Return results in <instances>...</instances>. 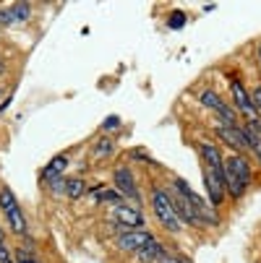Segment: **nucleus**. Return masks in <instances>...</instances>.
<instances>
[{
    "label": "nucleus",
    "instance_id": "f257e3e1",
    "mask_svg": "<svg viewBox=\"0 0 261 263\" xmlns=\"http://www.w3.org/2000/svg\"><path fill=\"white\" fill-rule=\"evenodd\" d=\"M225 180H228V193L233 201H238L246 187L251 182V164L240 157V154H233L230 159H225Z\"/></svg>",
    "mask_w": 261,
    "mask_h": 263
},
{
    "label": "nucleus",
    "instance_id": "f03ea898",
    "mask_svg": "<svg viewBox=\"0 0 261 263\" xmlns=\"http://www.w3.org/2000/svg\"><path fill=\"white\" fill-rule=\"evenodd\" d=\"M152 209H154V216L162 221V227L167 232H178L180 230V219L175 214L172 198L165 191H160V187H154V193H152Z\"/></svg>",
    "mask_w": 261,
    "mask_h": 263
},
{
    "label": "nucleus",
    "instance_id": "7ed1b4c3",
    "mask_svg": "<svg viewBox=\"0 0 261 263\" xmlns=\"http://www.w3.org/2000/svg\"><path fill=\"white\" fill-rule=\"evenodd\" d=\"M175 187H178V193L183 196V198H188L191 203H194V209H196V214H199V219L204 221V224H217V214H214V206L212 203H206L194 187L185 182V180H175Z\"/></svg>",
    "mask_w": 261,
    "mask_h": 263
},
{
    "label": "nucleus",
    "instance_id": "20e7f679",
    "mask_svg": "<svg viewBox=\"0 0 261 263\" xmlns=\"http://www.w3.org/2000/svg\"><path fill=\"white\" fill-rule=\"evenodd\" d=\"M0 209H3V214H6L13 232L16 235H26V219H24V214H21V209H19V203H16V198H13V193L8 191V187L0 191Z\"/></svg>",
    "mask_w": 261,
    "mask_h": 263
},
{
    "label": "nucleus",
    "instance_id": "39448f33",
    "mask_svg": "<svg viewBox=\"0 0 261 263\" xmlns=\"http://www.w3.org/2000/svg\"><path fill=\"white\" fill-rule=\"evenodd\" d=\"M214 133L219 136V141L225 143V146H230L233 152H240V154H243V152H251L243 125H225V123H219V125L214 128Z\"/></svg>",
    "mask_w": 261,
    "mask_h": 263
},
{
    "label": "nucleus",
    "instance_id": "423d86ee",
    "mask_svg": "<svg viewBox=\"0 0 261 263\" xmlns=\"http://www.w3.org/2000/svg\"><path fill=\"white\" fill-rule=\"evenodd\" d=\"M113 182H115V191L123 198H136L138 201V187H136V180H133V175H131L128 167H118L113 172Z\"/></svg>",
    "mask_w": 261,
    "mask_h": 263
},
{
    "label": "nucleus",
    "instance_id": "0eeeda50",
    "mask_svg": "<svg viewBox=\"0 0 261 263\" xmlns=\"http://www.w3.org/2000/svg\"><path fill=\"white\" fill-rule=\"evenodd\" d=\"M113 219L120 224V227H126V230L144 227V214H141L136 206H126V203L115 206V209H113Z\"/></svg>",
    "mask_w": 261,
    "mask_h": 263
},
{
    "label": "nucleus",
    "instance_id": "6e6552de",
    "mask_svg": "<svg viewBox=\"0 0 261 263\" xmlns=\"http://www.w3.org/2000/svg\"><path fill=\"white\" fill-rule=\"evenodd\" d=\"M149 242H154V235H149V232H144V230H131V232H126V235L118 237V245H120L123 250H128V253H138V250H144Z\"/></svg>",
    "mask_w": 261,
    "mask_h": 263
},
{
    "label": "nucleus",
    "instance_id": "1a4fd4ad",
    "mask_svg": "<svg viewBox=\"0 0 261 263\" xmlns=\"http://www.w3.org/2000/svg\"><path fill=\"white\" fill-rule=\"evenodd\" d=\"M204 182H206L209 203H212L214 209H219L222 201H225V196H228V185H225V180H219L217 175H212L209 170H204Z\"/></svg>",
    "mask_w": 261,
    "mask_h": 263
},
{
    "label": "nucleus",
    "instance_id": "9d476101",
    "mask_svg": "<svg viewBox=\"0 0 261 263\" xmlns=\"http://www.w3.org/2000/svg\"><path fill=\"white\" fill-rule=\"evenodd\" d=\"M172 206H175V214H178V219H183V221H188L191 227H201V219H199V214H196V209H194V203L188 201V198H183L180 193H175L172 196Z\"/></svg>",
    "mask_w": 261,
    "mask_h": 263
},
{
    "label": "nucleus",
    "instance_id": "9b49d317",
    "mask_svg": "<svg viewBox=\"0 0 261 263\" xmlns=\"http://www.w3.org/2000/svg\"><path fill=\"white\" fill-rule=\"evenodd\" d=\"M243 130H246V138H248V148H251V152L258 157V162H261V128L246 123Z\"/></svg>",
    "mask_w": 261,
    "mask_h": 263
},
{
    "label": "nucleus",
    "instance_id": "f8f14e48",
    "mask_svg": "<svg viewBox=\"0 0 261 263\" xmlns=\"http://www.w3.org/2000/svg\"><path fill=\"white\" fill-rule=\"evenodd\" d=\"M65 167H68V157H63V154H60V157H55V159L47 164V170H45L42 180H45V182H53V180H58V177H60V172H63Z\"/></svg>",
    "mask_w": 261,
    "mask_h": 263
},
{
    "label": "nucleus",
    "instance_id": "ddd939ff",
    "mask_svg": "<svg viewBox=\"0 0 261 263\" xmlns=\"http://www.w3.org/2000/svg\"><path fill=\"white\" fill-rule=\"evenodd\" d=\"M136 255H138L144 263H149V260H154V263H157V260H162V258H165V250H162V245L154 240V242H149L144 250H138Z\"/></svg>",
    "mask_w": 261,
    "mask_h": 263
},
{
    "label": "nucleus",
    "instance_id": "4468645a",
    "mask_svg": "<svg viewBox=\"0 0 261 263\" xmlns=\"http://www.w3.org/2000/svg\"><path fill=\"white\" fill-rule=\"evenodd\" d=\"M199 102L204 104V107H209V109H219L222 104H225V102H222V97L217 94V91H212V89H206V91H201V97H199Z\"/></svg>",
    "mask_w": 261,
    "mask_h": 263
},
{
    "label": "nucleus",
    "instance_id": "2eb2a0df",
    "mask_svg": "<svg viewBox=\"0 0 261 263\" xmlns=\"http://www.w3.org/2000/svg\"><path fill=\"white\" fill-rule=\"evenodd\" d=\"M68 198H81L86 193V185L81 180H65V191H63Z\"/></svg>",
    "mask_w": 261,
    "mask_h": 263
},
{
    "label": "nucleus",
    "instance_id": "dca6fc26",
    "mask_svg": "<svg viewBox=\"0 0 261 263\" xmlns=\"http://www.w3.org/2000/svg\"><path fill=\"white\" fill-rule=\"evenodd\" d=\"M29 13H31L29 3H16V6H11V18H13V24L26 21V18H29Z\"/></svg>",
    "mask_w": 261,
    "mask_h": 263
},
{
    "label": "nucleus",
    "instance_id": "f3484780",
    "mask_svg": "<svg viewBox=\"0 0 261 263\" xmlns=\"http://www.w3.org/2000/svg\"><path fill=\"white\" fill-rule=\"evenodd\" d=\"M110 152H113V141H110V138H102V141L97 143V148H94V157L102 159V157H107Z\"/></svg>",
    "mask_w": 261,
    "mask_h": 263
},
{
    "label": "nucleus",
    "instance_id": "a211bd4d",
    "mask_svg": "<svg viewBox=\"0 0 261 263\" xmlns=\"http://www.w3.org/2000/svg\"><path fill=\"white\" fill-rule=\"evenodd\" d=\"M183 26H185V13L183 11H175L170 16V29H183Z\"/></svg>",
    "mask_w": 261,
    "mask_h": 263
},
{
    "label": "nucleus",
    "instance_id": "6ab92c4d",
    "mask_svg": "<svg viewBox=\"0 0 261 263\" xmlns=\"http://www.w3.org/2000/svg\"><path fill=\"white\" fill-rule=\"evenodd\" d=\"M16 263H37V258H34L26 248H19V250H16Z\"/></svg>",
    "mask_w": 261,
    "mask_h": 263
},
{
    "label": "nucleus",
    "instance_id": "aec40b11",
    "mask_svg": "<svg viewBox=\"0 0 261 263\" xmlns=\"http://www.w3.org/2000/svg\"><path fill=\"white\" fill-rule=\"evenodd\" d=\"M251 102H253L256 112H258V115H261V86H256V89L251 91Z\"/></svg>",
    "mask_w": 261,
    "mask_h": 263
},
{
    "label": "nucleus",
    "instance_id": "412c9836",
    "mask_svg": "<svg viewBox=\"0 0 261 263\" xmlns=\"http://www.w3.org/2000/svg\"><path fill=\"white\" fill-rule=\"evenodd\" d=\"M0 263H16V258L11 255L8 245H3V248H0Z\"/></svg>",
    "mask_w": 261,
    "mask_h": 263
},
{
    "label": "nucleus",
    "instance_id": "4be33fe9",
    "mask_svg": "<svg viewBox=\"0 0 261 263\" xmlns=\"http://www.w3.org/2000/svg\"><path fill=\"white\" fill-rule=\"evenodd\" d=\"M8 24H13V18H11V8H0V26H8Z\"/></svg>",
    "mask_w": 261,
    "mask_h": 263
},
{
    "label": "nucleus",
    "instance_id": "5701e85b",
    "mask_svg": "<svg viewBox=\"0 0 261 263\" xmlns=\"http://www.w3.org/2000/svg\"><path fill=\"white\" fill-rule=\"evenodd\" d=\"M118 125H120V118H107L102 128H105V130H118Z\"/></svg>",
    "mask_w": 261,
    "mask_h": 263
},
{
    "label": "nucleus",
    "instance_id": "b1692460",
    "mask_svg": "<svg viewBox=\"0 0 261 263\" xmlns=\"http://www.w3.org/2000/svg\"><path fill=\"white\" fill-rule=\"evenodd\" d=\"M157 263H185V260H178V258H167V255H165V258L157 260Z\"/></svg>",
    "mask_w": 261,
    "mask_h": 263
},
{
    "label": "nucleus",
    "instance_id": "393cba45",
    "mask_svg": "<svg viewBox=\"0 0 261 263\" xmlns=\"http://www.w3.org/2000/svg\"><path fill=\"white\" fill-rule=\"evenodd\" d=\"M3 245H6V232L0 230V248H3Z\"/></svg>",
    "mask_w": 261,
    "mask_h": 263
},
{
    "label": "nucleus",
    "instance_id": "a878e982",
    "mask_svg": "<svg viewBox=\"0 0 261 263\" xmlns=\"http://www.w3.org/2000/svg\"><path fill=\"white\" fill-rule=\"evenodd\" d=\"M258 52H261V50H258Z\"/></svg>",
    "mask_w": 261,
    "mask_h": 263
}]
</instances>
